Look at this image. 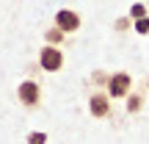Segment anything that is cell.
I'll return each instance as SVG.
<instances>
[{
  "mask_svg": "<svg viewBox=\"0 0 149 144\" xmlns=\"http://www.w3.org/2000/svg\"><path fill=\"white\" fill-rule=\"evenodd\" d=\"M17 100H19L22 108L36 111V108L42 105V83L33 80V78H25L19 86H17Z\"/></svg>",
  "mask_w": 149,
  "mask_h": 144,
  "instance_id": "6da1fadb",
  "label": "cell"
},
{
  "mask_svg": "<svg viewBox=\"0 0 149 144\" xmlns=\"http://www.w3.org/2000/svg\"><path fill=\"white\" fill-rule=\"evenodd\" d=\"M105 91L111 94V100H127V94L133 91V75L130 72H111Z\"/></svg>",
  "mask_w": 149,
  "mask_h": 144,
  "instance_id": "7a4b0ae2",
  "label": "cell"
},
{
  "mask_svg": "<svg viewBox=\"0 0 149 144\" xmlns=\"http://www.w3.org/2000/svg\"><path fill=\"white\" fill-rule=\"evenodd\" d=\"M39 70L44 72H61L64 70V50L55 44H44L39 50Z\"/></svg>",
  "mask_w": 149,
  "mask_h": 144,
  "instance_id": "3957f363",
  "label": "cell"
},
{
  "mask_svg": "<svg viewBox=\"0 0 149 144\" xmlns=\"http://www.w3.org/2000/svg\"><path fill=\"white\" fill-rule=\"evenodd\" d=\"M88 114L94 119H108L113 114V100L108 91H91L88 94Z\"/></svg>",
  "mask_w": 149,
  "mask_h": 144,
  "instance_id": "277c9868",
  "label": "cell"
},
{
  "mask_svg": "<svg viewBox=\"0 0 149 144\" xmlns=\"http://www.w3.org/2000/svg\"><path fill=\"white\" fill-rule=\"evenodd\" d=\"M53 25L58 28V31H64L66 36H69V33H77V31H80L83 20H80V14H77L74 8H58V11H55Z\"/></svg>",
  "mask_w": 149,
  "mask_h": 144,
  "instance_id": "5b68a950",
  "label": "cell"
},
{
  "mask_svg": "<svg viewBox=\"0 0 149 144\" xmlns=\"http://www.w3.org/2000/svg\"><path fill=\"white\" fill-rule=\"evenodd\" d=\"M141 108H144V94H141V91H130V94H127V105H124V111H127V114H138Z\"/></svg>",
  "mask_w": 149,
  "mask_h": 144,
  "instance_id": "8992f818",
  "label": "cell"
},
{
  "mask_svg": "<svg viewBox=\"0 0 149 144\" xmlns=\"http://www.w3.org/2000/svg\"><path fill=\"white\" fill-rule=\"evenodd\" d=\"M44 42H47V44H55V47H61V44H64L66 42V33L64 31H58V28H47V31H44Z\"/></svg>",
  "mask_w": 149,
  "mask_h": 144,
  "instance_id": "52a82bcc",
  "label": "cell"
},
{
  "mask_svg": "<svg viewBox=\"0 0 149 144\" xmlns=\"http://www.w3.org/2000/svg\"><path fill=\"white\" fill-rule=\"evenodd\" d=\"M133 31L138 33V36H149V14H146V17H141V20H135V22H133Z\"/></svg>",
  "mask_w": 149,
  "mask_h": 144,
  "instance_id": "ba28073f",
  "label": "cell"
},
{
  "mask_svg": "<svg viewBox=\"0 0 149 144\" xmlns=\"http://www.w3.org/2000/svg\"><path fill=\"white\" fill-rule=\"evenodd\" d=\"M25 144H47V133L44 130H31L25 136Z\"/></svg>",
  "mask_w": 149,
  "mask_h": 144,
  "instance_id": "9c48e42d",
  "label": "cell"
},
{
  "mask_svg": "<svg viewBox=\"0 0 149 144\" xmlns=\"http://www.w3.org/2000/svg\"><path fill=\"white\" fill-rule=\"evenodd\" d=\"M146 14H149V11H146L144 3H133V6H130V14H127V17L135 22V20H141V17H146Z\"/></svg>",
  "mask_w": 149,
  "mask_h": 144,
  "instance_id": "30bf717a",
  "label": "cell"
},
{
  "mask_svg": "<svg viewBox=\"0 0 149 144\" xmlns=\"http://www.w3.org/2000/svg\"><path fill=\"white\" fill-rule=\"evenodd\" d=\"M130 28H133V20H130V17H119V20L113 22V31L116 33H127Z\"/></svg>",
  "mask_w": 149,
  "mask_h": 144,
  "instance_id": "8fae6325",
  "label": "cell"
},
{
  "mask_svg": "<svg viewBox=\"0 0 149 144\" xmlns=\"http://www.w3.org/2000/svg\"><path fill=\"white\" fill-rule=\"evenodd\" d=\"M91 80L100 83V86H105V83H108V72H94V75H91Z\"/></svg>",
  "mask_w": 149,
  "mask_h": 144,
  "instance_id": "7c38bea8",
  "label": "cell"
},
{
  "mask_svg": "<svg viewBox=\"0 0 149 144\" xmlns=\"http://www.w3.org/2000/svg\"><path fill=\"white\" fill-rule=\"evenodd\" d=\"M146 89H149V75H146Z\"/></svg>",
  "mask_w": 149,
  "mask_h": 144,
  "instance_id": "4fadbf2b",
  "label": "cell"
}]
</instances>
